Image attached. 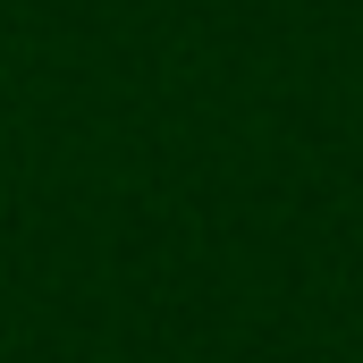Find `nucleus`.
Here are the masks:
<instances>
[]
</instances>
